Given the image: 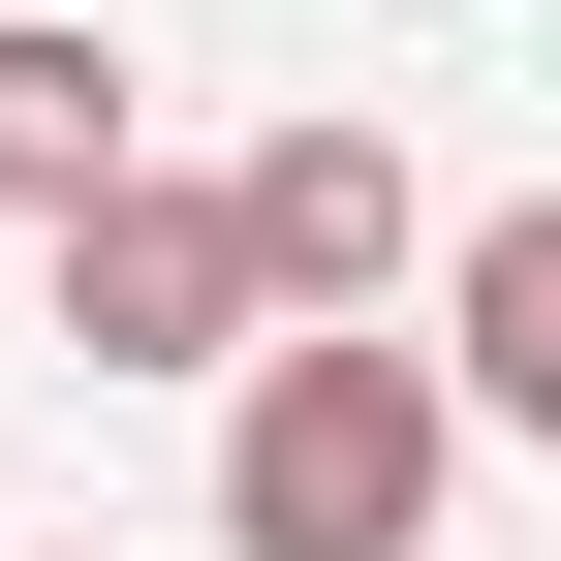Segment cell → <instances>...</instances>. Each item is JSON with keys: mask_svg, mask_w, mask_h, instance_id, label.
Here are the masks:
<instances>
[{"mask_svg": "<svg viewBox=\"0 0 561 561\" xmlns=\"http://www.w3.org/2000/svg\"><path fill=\"white\" fill-rule=\"evenodd\" d=\"M62 343H94V375H250V250H219V187H157V157H125L94 187V219H62Z\"/></svg>", "mask_w": 561, "mask_h": 561, "instance_id": "obj_3", "label": "cell"}, {"mask_svg": "<svg viewBox=\"0 0 561 561\" xmlns=\"http://www.w3.org/2000/svg\"><path fill=\"white\" fill-rule=\"evenodd\" d=\"M437 405H530V437H561V187L437 250Z\"/></svg>", "mask_w": 561, "mask_h": 561, "instance_id": "obj_4", "label": "cell"}, {"mask_svg": "<svg viewBox=\"0 0 561 561\" xmlns=\"http://www.w3.org/2000/svg\"><path fill=\"white\" fill-rule=\"evenodd\" d=\"M437 468H468L437 343H250V405H219V561H437Z\"/></svg>", "mask_w": 561, "mask_h": 561, "instance_id": "obj_1", "label": "cell"}, {"mask_svg": "<svg viewBox=\"0 0 561 561\" xmlns=\"http://www.w3.org/2000/svg\"><path fill=\"white\" fill-rule=\"evenodd\" d=\"M219 250H250V312H280V343H375V280L437 250V219H405L375 125H250V157H219Z\"/></svg>", "mask_w": 561, "mask_h": 561, "instance_id": "obj_2", "label": "cell"}, {"mask_svg": "<svg viewBox=\"0 0 561 561\" xmlns=\"http://www.w3.org/2000/svg\"><path fill=\"white\" fill-rule=\"evenodd\" d=\"M125 187V32H0V219H94Z\"/></svg>", "mask_w": 561, "mask_h": 561, "instance_id": "obj_5", "label": "cell"}]
</instances>
